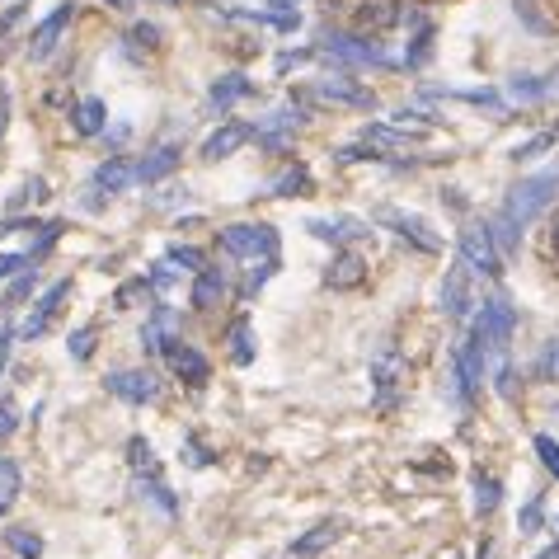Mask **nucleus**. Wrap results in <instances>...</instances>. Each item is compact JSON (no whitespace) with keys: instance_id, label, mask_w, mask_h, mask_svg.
Listing matches in <instances>:
<instances>
[{"instance_id":"a878e982","label":"nucleus","mask_w":559,"mask_h":559,"mask_svg":"<svg viewBox=\"0 0 559 559\" xmlns=\"http://www.w3.org/2000/svg\"><path fill=\"white\" fill-rule=\"evenodd\" d=\"M71 123H76L80 137H99L104 132V123H109V109H104V99H80L76 109H71Z\"/></svg>"},{"instance_id":"3c124183","label":"nucleus","mask_w":559,"mask_h":559,"mask_svg":"<svg viewBox=\"0 0 559 559\" xmlns=\"http://www.w3.org/2000/svg\"><path fill=\"white\" fill-rule=\"evenodd\" d=\"M38 198H47V184H43V179H29V184L10 198V207H24V202H38Z\"/></svg>"},{"instance_id":"0eeeda50","label":"nucleus","mask_w":559,"mask_h":559,"mask_svg":"<svg viewBox=\"0 0 559 559\" xmlns=\"http://www.w3.org/2000/svg\"><path fill=\"white\" fill-rule=\"evenodd\" d=\"M109 390L127 404H156L160 395H165V381H160L156 372H146V367H127V372L109 376Z\"/></svg>"},{"instance_id":"dca6fc26","label":"nucleus","mask_w":559,"mask_h":559,"mask_svg":"<svg viewBox=\"0 0 559 559\" xmlns=\"http://www.w3.org/2000/svg\"><path fill=\"white\" fill-rule=\"evenodd\" d=\"M231 292V278L221 273V268H202L198 278H193V292H188V301L198 306V311H212V306H221V296Z\"/></svg>"},{"instance_id":"473e14b6","label":"nucleus","mask_w":559,"mask_h":559,"mask_svg":"<svg viewBox=\"0 0 559 559\" xmlns=\"http://www.w3.org/2000/svg\"><path fill=\"white\" fill-rule=\"evenodd\" d=\"M273 273H278V254H273V259H249V273H245V287H240V301H254V296H259V287H264Z\"/></svg>"},{"instance_id":"4d7b16f0","label":"nucleus","mask_w":559,"mask_h":559,"mask_svg":"<svg viewBox=\"0 0 559 559\" xmlns=\"http://www.w3.org/2000/svg\"><path fill=\"white\" fill-rule=\"evenodd\" d=\"M5 123H10V90H0V137H5Z\"/></svg>"},{"instance_id":"72a5a7b5","label":"nucleus","mask_w":559,"mask_h":559,"mask_svg":"<svg viewBox=\"0 0 559 559\" xmlns=\"http://www.w3.org/2000/svg\"><path fill=\"white\" fill-rule=\"evenodd\" d=\"M508 94H513L517 104H541L545 94H550V80H541V76H513V80H508Z\"/></svg>"},{"instance_id":"c9c22d12","label":"nucleus","mask_w":559,"mask_h":559,"mask_svg":"<svg viewBox=\"0 0 559 559\" xmlns=\"http://www.w3.org/2000/svg\"><path fill=\"white\" fill-rule=\"evenodd\" d=\"M513 15L522 19V24H527L536 38H550V33H555V24L541 15V5H536V0H513Z\"/></svg>"},{"instance_id":"4c0bfd02","label":"nucleus","mask_w":559,"mask_h":559,"mask_svg":"<svg viewBox=\"0 0 559 559\" xmlns=\"http://www.w3.org/2000/svg\"><path fill=\"white\" fill-rule=\"evenodd\" d=\"M151 292H156V287H151V278H132V282H123V287L113 292V306H118V311H132L141 296L151 301Z\"/></svg>"},{"instance_id":"aec40b11","label":"nucleus","mask_w":559,"mask_h":559,"mask_svg":"<svg viewBox=\"0 0 559 559\" xmlns=\"http://www.w3.org/2000/svg\"><path fill=\"white\" fill-rule=\"evenodd\" d=\"M137 498L151 503V508H160L165 517H179V498H174V489L160 475H137Z\"/></svg>"},{"instance_id":"c756f323","label":"nucleus","mask_w":559,"mask_h":559,"mask_svg":"<svg viewBox=\"0 0 559 559\" xmlns=\"http://www.w3.org/2000/svg\"><path fill=\"white\" fill-rule=\"evenodd\" d=\"M489 231H494V245H498V254L503 259H513L517 254V245H522V226H517L508 212H498L494 221H489Z\"/></svg>"},{"instance_id":"1a4fd4ad","label":"nucleus","mask_w":559,"mask_h":559,"mask_svg":"<svg viewBox=\"0 0 559 559\" xmlns=\"http://www.w3.org/2000/svg\"><path fill=\"white\" fill-rule=\"evenodd\" d=\"M160 353H165V367H170L174 376H184L188 386H202V381H212V362L202 358L193 343L179 339V334H174V339H165V348H160Z\"/></svg>"},{"instance_id":"b1692460","label":"nucleus","mask_w":559,"mask_h":559,"mask_svg":"<svg viewBox=\"0 0 559 559\" xmlns=\"http://www.w3.org/2000/svg\"><path fill=\"white\" fill-rule=\"evenodd\" d=\"M174 329H179V320H174L170 306H156V315L146 320V329H141V348L146 353H160L165 348V339H174Z\"/></svg>"},{"instance_id":"6ab92c4d","label":"nucleus","mask_w":559,"mask_h":559,"mask_svg":"<svg viewBox=\"0 0 559 559\" xmlns=\"http://www.w3.org/2000/svg\"><path fill=\"white\" fill-rule=\"evenodd\" d=\"M367 278V259H362L358 249H343V254H334V264H329L325 282L334 287V292H343V287H358V282Z\"/></svg>"},{"instance_id":"4468645a","label":"nucleus","mask_w":559,"mask_h":559,"mask_svg":"<svg viewBox=\"0 0 559 559\" xmlns=\"http://www.w3.org/2000/svg\"><path fill=\"white\" fill-rule=\"evenodd\" d=\"M179 160H184V146H179V141L156 146V151L137 165V184H160V179H170V174L179 170Z\"/></svg>"},{"instance_id":"8fccbe9b","label":"nucleus","mask_w":559,"mask_h":559,"mask_svg":"<svg viewBox=\"0 0 559 559\" xmlns=\"http://www.w3.org/2000/svg\"><path fill=\"white\" fill-rule=\"evenodd\" d=\"M29 264H33V254H0V282L15 278V273H24Z\"/></svg>"},{"instance_id":"7c9ffc66","label":"nucleus","mask_w":559,"mask_h":559,"mask_svg":"<svg viewBox=\"0 0 559 559\" xmlns=\"http://www.w3.org/2000/svg\"><path fill=\"white\" fill-rule=\"evenodd\" d=\"M498 503H503V484H498L494 475L475 470V513L489 517V513H498Z\"/></svg>"},{"instance_id":"f3484780","label":"nucleus","mask_w":559,"mask_h":559,"mask_svg":"<svg viewBox=\"0 0 559 559\" xmlns=\"http://www.w3.org/2000/svg\"><path fill=\"white\" fill-rule=\"evenodd\" d=\"M254 94V80L249 76H240V71H226V76H217L212 80V90H207V104L217 113H226L231 104H240V99H249Z\"/></svg>"},{"instance_id":"79ce46f5","label":"nucleus","mask_w":559,"mask_h":559,"mask_svg":"<svg viewBox=\"0 0 559 559\" xmlns=\"http://www.w3.org/2000/svg\"><path fill=\"white\" fill-rule=\"evenodd\" d=\"M559 141V132H536L531 141H522V146H513V160H536L541 151H550Z\"/></svg>"},{"instance_id":"052dcab7","label":"nucleus","mask_w":559,"mask_h":559,"mask_svg":"<svg viewBox=\"0 0 559 559\" xmlns=\"http://www.w3.org/2000/svg\"><path fill=\"white\" fill-rule=\"evenodd\" d=\"M273 10H296L292 0H273Z\"/></svg>"},{"instance_id":"864d4df0","label":"nucleus","mask_w":559,"mask_h":559,"mask_svg":"<svg viewBox=\"0 0 559 559\" xmlns=\"http://www.w3.org/2000/svg\"><path fill=\"white\" fill-rule=\"evenodd\" d=\"M311 57H320V52H315V47H301V52H282V57H278V71H292V66L311 62Z\"/></svg>"},{"instance_id":"412c9836","label":"nucleus","mask_w":559,"mask_h":559,"mask_svg":"<svg viewBox=\"0 0 559 559\" xmlns=\"http://www.w3.org/2000/svg\"><path fill=\"white\" fill-rule=\"evenodd\" d=\"M226 343H231V362H235V367H249V362L259 358V348H254V325H249V315H235L231 329H226Z\"/></svg>"},{"instance_id":"0e129e2a","label":"nucleus","mask_w":559,"mask_h":559,"mask_svg":"<svg viewBox=\"0 0 559 559\" xmlns=\"http://www.w3.org/2000/svg\"><path fill=\"white\" fill-rule=\"evenodd\" d=\"M165 5H179V0H165Z\"/></svg>"},{"instance_id":"de8ad7c7","label":"nucleus","mask_w":559,"mask_h":559,"mask_svg":"<svg viewBox=\"0 0 559 559\" xmlns=\"http://www.w3.org/2000/svg\"><path fill=\"white\" fill-rule=\"evenodd\" d=\"M15 428H19L15 400H10V395H0V442H5V437H15Z\"/></svg>"},{"instance_id":"603ef678","label":"nucleus","mask_w":559,"mask_h":559,"mask_svg":"<svg viewBox=\"0 0 559 559\" xmlns=\"http://www.w3.org/2000/svg\"><path fill=\"white\" fill-rule=\"evenodd\" d=\"M146 278H151V287H156V292H170V287H174V268H170V259H165V264H156L151 273H146Z\"/></svg>"},{"instance_id":"5701e85b","label":"nucleus","mask_w":559,"mask_h":559,"mask_svg":"<svg viewBox=\"0 0 559 559\" xmlns=\"http://www.w3.org/2000/svg\"><path fill=\"white\" fill-rule=\"evenodd\" d=\"M358 24L362 29H390V24H404V5L400 0H362Z\"/></svg>"},{"instance_id":"e433bc0d","label":"nucleus","mask_w":559,"mask_h":559,"mask_svg":"<svg viewBox=\"0 0 559 559\" xmlns=\"http://www.w3.org/2000/svg\"><path fill=\"white\" fill-rule=\"evenodd\" d=\"M541 527H545V494H531L527 503H522V513H517V531H522V536H536Z\"/></svg>"},{"instance_id":"69168bd1","label":"nucleus","mask_w":559,"mask_h":559,"mask_svg":"<svg viewBox=\"0 0 559 559\" xmlns=\"http://www.w3.org/2000/svg\"><path fill=\"white\" fill-rule=\"evenodd\" d=\"M555 531H559V522H555Z\"/></svg>"},{"instance_id":"a19ab883","label":"nucleus","mask_w":559,"mask_h":559,"mask_svg":"<svg viewBox=\"0 0 559 559\" xmlns=\"http://www.w3.org/2000/svg\"><path fill=\"white\" fill-rule=\"evenodd\" d=\"M141 47L151 52V47H160V29L156 24H132V33H127V52L132 57H141Z\"/></svg>"},{"instance_id":"393cba45","label":"nucleus","mask_w":559,"mask_h":559,"mask_svg":"<svg viewBox=\"0 0 559 559\" xmlns=\"http://www.w3.org/2000/svg\"><path fill=\"white\" fill-rule=\"evenodd\" d=\"M362 141H367V146H395V151H404V146L419 141V132H409V127H400V123H367L362 127Z\"/></svg>"},{"instance_id":"f704fd0d","label":"nucleus","mask_w":559,"mask_h":559,"mask_svg":"<svg viewBox=\"0 0 559 559\" xmlns=\"http://www.w3.org/2000/svg\"><path fill=\"white\" fill-rule=\"evenodd\" d=\"M127 461H132V470H137V475H160L156 447H151L146 437H132V442H127Z\"/></svg>"},{"instance_id":"338daca9","label":"nucleus","mask_w":559,"mask_h":559,"mask_svg":"<svg viewBox=\"0 0 559 559\" xmlns=\"http://www.w3.org/2000/svg\"><path fill=\"white\" fill-rule=\"evenodd\" d=\"M555 76H559V71H555Z\"/></svg>"},{"instance_id":"423d86ee","label":"nucleus","mask_w":559,"mask_h":559,"mask_svg":"<svg viewBox=\"0 0 559 559\" xmlns=\"http://www.w3.org/2000/svg\"><path fill=\"white\" fill-rule=\"evenodd\" d=\"M404 381V353L395 343H381L372 358V386H376V409H395V390Z\"/></svg>"},{"instance_id":"9d476101","label":"nucleus","mask_w":559,"mask_h":559,"mask_svg":"<svg viewBox=\"0 0 559 559\" xmlns=\"http://www.w3.org/2000/svg\"><path fill=\"white\" fill-rule=\"evenodd\" d=\"M76 19V5L66 0V5H57L52 15L33 29V38H29V62H47L52 52H57V43H62V33H66V24Z\"/></svg>"},{"instance_id":"7ed1b4c3","label":"nucleus","mask_w":559,"mask_h":559,"mask_svg":"<svg viewBox=\"0 0 559 559\" xmlns=\"http://www.w3.org/2000/svg\"><path fill=\"white\" fill-rule=\"evenodd\" d=\"M315 52H320L325 62H334V66H395L386 47L376 43V38H367V33H334V29H325Z\"/></svg>"},{"instance_id":"f257e3e1","label":"nucleus","mask_w":559,"mask_h":559,"mask_svg":"<svg viewBox=\"0 0 559 559\" xmlns=\"http://www.w3.org/2000/svg\"><path fill=\"white\" fill-rule=\"evenodd\" d=\"M513 329H517V306L508 292H494L489 301L480 306V315H475V339L484 343V353H489V367L494 362L508 358V343H513Z\"/></svg>"},{"instance_id":"c85d7f7f","label":"nucleus","mask_w":559,"mask_h":559,"mask_svg":"<svg viewBox=\"0 0 559 559\" xmlns=\"http://www.w3.org/2000/svg\"><path fill=\"white\" fill-rule=\"evenodd\" d=\"M19 489H24V470H19V461H10V456H0V517L15 508Z\"/></svg>"},{"instance_id":"680f3d73","label":"nucleus","mask_w":559,"mask_h":559,"mask_svg":"<svg viewBox=\"0 0 559 559\" xmlns=\"http://www.w3.org/2000/svg\"><path fill=\"white\" fill-rule=\"evenodd\" d=\"M555 249H559V221H555Z\"/></svg>"},{"instance_id":"e2e57ef3","label":"nucleus","mask_w":559,"mask_h":559,"mask_svg":"<svg viewBox=\"0 0 559 559\" xmlns=\"http://www.w3.org/2000/svg\"><path fill=\"white\" fill-rule=\"evenodd\" d=\"M447 559H461V555H456V550H447Z\"/></svg>"},{"instance_id":"a18cd8bd","label":"nucleus","mask_w":559,"mask_h":559,"mask_svg":"<svg viewBox=\"0 0 559 559\" xmlns=\"http://www.w3.org/2000/svg\"><path fill=\"white\" fill-rule=\"evenodd\" d=\"M66 353H71L76 362H90V358H94V329H90V325L76 329V334L66 339Z\"/></svg>"},{"instance_id":"f03ea898","label":"nucleus","mask_w":559,"mask_h":559,"mask_svg":"<svg viewBox=\"0 0 559 559\" xmlns=\"http://www.w3.org/2000/svg\"><path fill=\"white\" fill-rule=\"evenodd\" d=\"M559 198V165H550V170L541 174H527L522 184L508 188V202H503V212L517 221V226H531V221L541 217L545 207Z\"/></svg>"},{"instance_id":"20e7f679","label":"nucleus","mask_w":559,"mask_h":559,"mask_svg":"<svg viewBox=\"0 0 559 559\" xmlns=\"http://www.w3.org/2000/svg\"><path fill=\"white\" fill-rule=\"evenodd\" d=\"M221 249L235 259H273L278 231L268 221H235V226H221Z\"/></svg>"},{"instance_id":"13d9d810","label":"nucleus","mask_w":559,"mask_h":559,"mask_svg":"<svg viewBox=\"0 0 559 559\" xmlns=\"http://www.w3.org/2000/svg\"><path fill=\"white\" fill-rule=\"evenodd\" d=\"M536 559H559V541H555V545H545V550H541Z\"/></svg>"},{"instance_id":"6e6552de","label":"nucleus","mask_w":559,"mask_h":559,"mask_svg":"<svg viewBox=\"0 0 559 559\" xmlns=\"http://www.w3.org/2000/svg\"><path fill=\"white\" fill-rule=\"evenodd\" d=\"M376 221H381V226H395V231H400V240H409V245L423 249V254H437V249H442V235H437L423 217H414V212L381 207V212H376Z\"/></svg>"},{"instance_id":"58836bf2","label":"nucleus","mask_w":559,"mask_h":559,"mask_svg":"<svg viewBox=\"0 0 559 559\" xmlns=\"http://www.w3.org/2000/svg\"><path fill=\"white\" fill-rule=\"evenodd\" d=\"M33 287H38V268H24V273L10 282V292H5V311H19V306L33 296Z\"/></svg>"},{"instance_id":"6e6d98bb","label":"nucleus","mask_w":559,"mask_h":559,"mask_svg":"<svg viewBox=\"0 0 559 559\" xmlns=\"http://www.w3.org/2000/svg\"><path fill=\"white\" fill-rule=\"evenodd\" d=\"M442 202H451L456 212H466V198H461V188H442Z\"/></svg>"},{"instance_id":"f8f14e48","label":"nucleus","mask_w":559,"mask_h":559,"mask_svg":"<svg viewBox=\"0 0 559 559\" xmlns=\"http://www.w3.org/2000/svg\"><path fill=\"white\" fill-rule=\"evenodd\" d=\"M306 231H311L315 240L343 245V240H367V235H372V221H362V217H315V221H306Z\"/></svg>"},{"instance_id":"2f4dec72","label":"nucleus","mask_w":559,"mask_h":559,"mask_svg":"<svg viewBox=\"0 0 559 559\" xmlns=\"http://www.w3.org/2000/svg\"><path fill=\"white\" fill-rule=\"evenodd\" d=\"M5 545H10L19 559H43V536L33 527H10L5 531Z\"/></svg>"},{"instance_id":"39448f33","label":"nucleus","mask_w":559,"mask_h":559,"mask_svg":"<svg viewBox=\"0 0 559 559\" xmlns=\"http://www.w3.org/2000/svg\"><path fill=\"white\" fill-rule=\"evenodd\" d=\"M456 245H461V259H466L470 273H480V278H498L503 273V254H498L489 226H466Z\"/></svg>"},{"instance_id":"5fc2aeb1","label":"nucleus","mask_w":559,"mask_h":559,"mask_svg":"<svg viewBox=\"0 0 559 559\" xmlns=\"http://www.w3.org/2000/svg\"><path fill=\"white\" fill-rule=\"evenodd\" d=\"M10 343H15V329L5 325L0 329V372H5V362H10Z\"/></svg>"},{"instance_id":"bb28decb","label":"nucleus","mask_w":559,"mask_h":559,"mask_svg":"<svg viewBox=\"0 0 559 559\" xmlns=\"http://www.w3.org/2000/svg\"><path fill=\"white\" fill-rule=\"evenodd\" d=\"M311 193V170L306 165H287V170L268 184V198H306Z\"/></svg>"},{"instance_id":"37998d69","label":"nucleus","mask_w":559,"mask_h":559,"mask_svg":"<svg viewBox=\"0 0 559 559\" xmlns=\"http://www.w3.org/2000/svg\"><path fill=\"white\" fill-rule=\"evenodd\" d=\"M165 259H170V264L193 268V273H202V268H207V254H202V249H193V245H170V249H165Z\"/></svg>"},{"instance_id":"a211bd4d","label":"nucleus","mask_w":559,"mask_h":559,"mask_svg":"<svg viewBox=\"0 0 559 559\" xmlns=\"http://www.w3.org/2000/svg\"><path fill=\"white\" fill-rule=\"evenodd\" d=\"M254 137V127H245V123H226V127H217L212 137L202 141V160H226V156H235L245 141Z\"/></svg>"},{"instance_id":"bf43d9fd","label":"nucleus","mask_w":559,"mask_h":559,"mask_svg":"<svg viewBox=\"0 0 559 559\" xmlns=\"http://www.w3.org/2000/svg\"><path fill=\"white\" fill-rule=\"evenodd\" d=\"M109 10H132V0H104Z\"/></svg>"},{"instance_id":"ddd939ff","label":"nucleus","mask_w":559,"mask_h":559,"mask_svg":"<svg viewBox=\"0 0 559 559\" xmlns=\"http://www.w3.org/2000/svg\"><path fill=\"white\" fill-rule=\"evenodd\" d=\"M466 273H470V268H466V259H461L456 268H447V278H442V292H437L442 311L456 315V320H461V315L475 306V301H470V278H466Z\"/></svg>"},{"instance_id":"9b49d317","label":"nucleus","mask_w":559,"mask_h":559,"mask_svg":"<svg viewBox=\"0 0 559 559\" xmlns=\"http://www.w3.org/2000/svg\"><path fill=\"white\" fill-rule=\"evenodd\" d=\"M315 99H320V104H343V109H376V94L348 76L320 80V85H315Z\"/></svg>"},{"instance_id":"4be33fe9","label":"nucleus","mask_w":559,"mask_h":559,"mask_svg":"<svg viewBox=\"0 0 559 559\" xmlns=\"http://www.w3.org/2000/svg\"><path fill=\"white\" fill-rule=\"evenodd\" d=\"M334 541H339V522H320V527H311L306 536H296V541H292V555L296 559H320Z\"/></svg>"},{"instance_id":"49530a36","label":"nucleus","mask_w":559,"mask_h":559,"mask_svg":"<svg viewBox=\"0 0 559 559\" xmlns=\"http://www.w3.org/2000/svg\"><path fill=\"white\" fill-rule=\"evenodd\" d=\"M531 447H536V456H541V466L559 480V442H555V437H550V433H541L536 442H531Z\"/></svg>"},{"instance_id":"c03bdc74","label":"nucleus","mask_w":559,"mask_h":559,"mask_svg":"<svg viewBox=\"0 0 559 559\" xmlns=\"http://www.w3.org/2000/svg\"><path fill=\"white\" fill-rule=\"evenodd\" d=\"M66 292H71V278L52 282V287H47V292H43V301H38V311H33V315H47V320H52V315H57V306H62V301H66Z\"/></svg>"},{"instance_id":"ea45409f","label":"nucleus","mask_w":559,"mask_h":559,"mask_svg":"<svg viewBox=\"0 0 559 559\" xmlns=\"http://www.w3.org/2000/svg\"><path fill=\"white\" fill-rule=\"evenodd\" d=\"M531 372H536V381H559V339L545 343L541 358H536V367H531Z\"/></svg>"},{"instance_id":"09e8293b","label":"nucleus","mask_w":559,"mask_h":559,"mask_svg":"<svg viewBox=\"0 0 559 559\" xmlns=\"http://www.w3.org/2000/svg\"><path fill=\"white\" fill-rule=\"evenodd\" d=\"M184 456H188V466H198V470H207L212 461H217V456H212V451L202 447L198 437H184Z\"/></svg>"},{"instance_id":"2eb2a0df","label":"nucleus","mask_w":559,"mask_h":559,"mask_svg":"<svg viewBox=\"0 0 559 559\" xmlns=\"http://www.w3.org/2000/svg\"><path fill=\"white\" fill-rule=\"evenodd\" d=\"M90 184H94V193H109L113 198V193H123L127 184H137V165H132L127 156H109L99 170H94Z\"/></svg>"},{"instance_id":"cd10ccee","label":"nucleus","mask_w":559,"mask_h":559,"mask_svg":"<svg viewBox=\"0 0 559 559\" xmlns=\"http://www.w3.org/2000/svg\"><path fill=\"white\" fill-rule=\"evenodd\" d=\"M433 38H437V29L428 19L414 24V38H409V52H404V66H409V71H419V66L433 62Z\"/></svg>"}]
</instances>
